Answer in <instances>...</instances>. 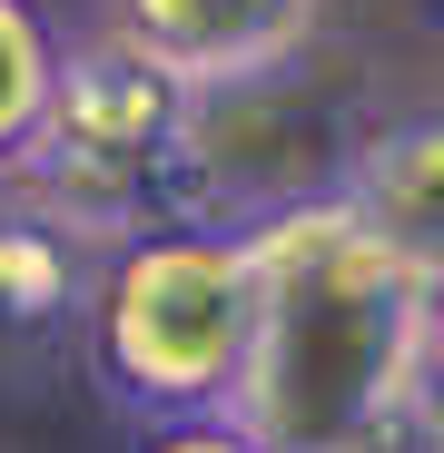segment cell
<instances>
[{
  "instance_id": "6da1fadb",
  "label": "cell",
  "mask_w": 444,
  "mask_h": 453,
  "mask_svg": "<svg viewBox=\"0 0 444 453\" xmlns=\"http://www.w3.org/2000/svg\"><path fill=\"white\" fill-rule=\"evenodd\" d=\"M257 237V365L238 424L267 453H405L425 434L444 286L395 257L336 188L247 226Z\"/></svg>"
},
{
  "instance_id": "7a4b0ae2",
  "label": "cell",
  "mask_w": 444,
  "mask_h": 453,
  "mask_svg": "<svg viewBox=\"0 0 444 453\" xmlns=\"http://www.w3.org/2000/svg\"><path fill=\"white\" fill-rule=\"evenodd\" d=\"M257 365V237L247 226H148L109 247L90 286V374L119 414L159 424H207L238 414Z\"/></svg>"
},
{
  "instance_id": "3957f363",
  "label": "cell",
  "mask_w": 444,
  "mask_h": 453,
  "mask_svg": "<svg viewBox=\"0 0 444 453\" xmlns=\"http://www.w3.org/2000/svg\"><path fill=\"white\" fill-rule=\"evenodd\" d=\"M198 128H207V99L178 69H159L129 30H99V40H69L50 128L11 188L40 197L59 226H80L90 247H129L148 226L207 217Z\"/></svg>"
},
{
  "instance_id": "277c9868",
  "label": "cell",
  "mask_w": 444,
  "mask_h": 453,
  "mask_svg": "<svg viewBox=\"0 0 444 453\" xmlns=\"http://www.w3.org/2000/svg\"><path fill=\"white\" fill-rule=\"evenodd\" d=\"M119 30L159 69H178L198 99H228L307 50L316 0H119Z\"/></svg>"
},
{
  "instance_id": "5b68a950",
  "label": "cell",
  "mask_w": 444,
  "mask_h": 453,
  "mask_svg": "<svg viewBox=\"0 0 444 453\" xmlns=\"http://www.w3.org/2000/svg\"><path fill=\"white\" fill-rule=\"evenodd\" d=\"M336 197L376 226L395 257H415V266L444 286V109L355 138L346 168H336Z\"/></svg>"
},
{
  "instance_id": "8992f818",
  "label": "cell",
  "mask_w": 444,
  "mask_h": 453,
  "mask_svg": "<svg viewBox=\"0 0 444 453\" xmlns=\"http://www.w3.org/2000/svg\"><path fill=\"white\" fill-rule=\"evenodd\" d=\"M99 266L109 257L80 237V226H59L40 197L0 188V326H11V335H40V326L90 316Z\"/></svg>"
},
{
  "instance_id": "52a82bcc",
  "label": "cell",
  "mask_w": 444,
  "mask_h": 453,
  "mask_svg": "<svg viewBox=\"0 0 444 453\" xmlns=\"http://www.w3.org/2000/svg\"><path fill=\"white\" fill-rule=\"evenodd\" d=\"M59 59H69V40L50 30L40 0H0V188L30 168V148H40V128H50Z\"/></svg>"
},
{
  "instance_id": "ba28073f",
  "label": "cell",
  "mask_w": 444,
  "mask_h": 453,
  "mask_svg": "<svg viewBox=\"0 0 444 453\" xmlns=\"http://www.w3.org/2000/svg\"><path fill=\"white\" fill-rule=\"evenodd\" d=\"M138 453H267V443H257L238 414H207V424H159Z\"/></svg>"
}]
</instances>
